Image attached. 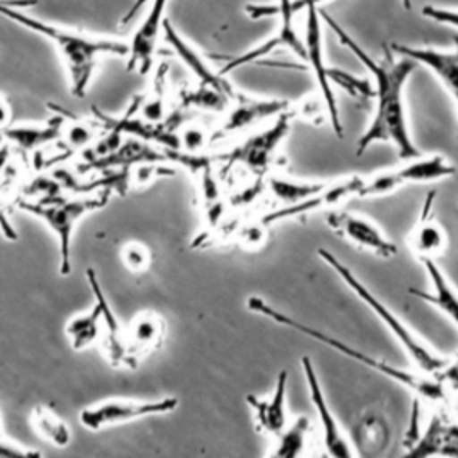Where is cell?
Returning a JSON list of instances; mask_svg holds the SVG:
<instances>
[{"label":"cell","instance_id":"cell-1","mask_svg":"<svg viewBox=\"0 0 458 458\" xmlns=\"http://www.w3.org/2000/svg\"><path fill=\"white\" fill-rule=\"evenodd\" d=\"M322 20L336 34L338 41L365 66L374 81L372 98L376 102L370 123L358 140L356 156H361L376 143H388L397 150L401 159H411L420 156L415 147L404 109V86L415 70L417 63L406 55L395 54L390 45L383 48V57H372L338 21L329 18L320 9Z\"/></svg>","mask_w":458,"mask_h":458},{"label":"cell","instance_id":"cell-2","mask_svg":"<svg viewBox=\"0 0 458 458\" xmlns=\"http://www.w3.org/2000/svg\"><path fill=\"white\" fill-rule=\"evenodd\" d=\"M38 0H0V16L14 21L20 27H25L27 30H32L50 41L54 48L57 50L64 70L68 73L70 91L73 97H86L88 88L91 84V79L98 68V63L106 55H118L125 57L129 45L125 41L106 38V36H95L89 32L66 29L55 23H48L43 20H38L27 13H23V7L34 5Z\"/></svg>","mask_w":458,"mask_h":458},{"label":"cell","instance_id":"cell-3","mask_svg":"<svg viewBox=\"0 0 458 458\" xmlns=\"http://www.w3.org/2000/svg\"><path fill=\"white\" fill-rule=\"evenodd\" d=\"M247 308L250 311H254V313H259V315L274 320L279 326H284V327H290L293 331H299V333L310 336L311 340H317V342L327 345L329 349L336 351L338 354L347 356V358L365 365L367 369L376 370L377 374H383V376L390 377L394 383H397V385L404 386L406 390H410L415 399H422V401L431 403V404H442V403L447 401L445 385L438 377H435V376H429V374H424V372L415 374V372H408V370L397 369V367L386 363L385 360L374 358V356H370V354H367V352H363V351H360V349H356V347H352V345H349V344H345V342H342V340H338V338H335V336H331V335H327V333H324L320 329H315V327H311V326H308L304 322L295 320L293 317L276 310L274 306H270L265 299H261L258 295L247 297Z\"/></svg>","mask_w":458,"mask_h":458},{"label":"cell","instance_id":"cell-4","mask_svg":"<svg viewBox=\"0 0 458 458\" xmlns=\"http://www.w3.org/2000/svg\"><path fill=\"white\" fill-rule=\"evenodd\" d=\"M320 259L329 265L338 277L351 288V292L365 302V306L383 322V326L394 335V338L401 344V347L406 351L413 365L419 369V372L437 376L440 370L445 369L447 361L440 354H437L428 344H424L403 320L397 317L369 286H365L358 276L345 265L342 263L335 254H331L326 249H318Z\"/></svg>","mask_w":458,"mask_h":458},{"label":"cell","instance_id":"cell-5","mask_svg":"<svg viewBox=\"0 0 458 458\" xmlns=\"http://www.w3.org/2000/svg\"><path fill=\"white\" fill-rule=\"evenodd\" d=\"M109 190L100 195H79L63 197L54 195L47 199H20L18 208L39 218L57 238L59 249V274L68 276L72 272V238L75 224L91 211H98L107 204Z\"/></svg>","mask_w":458,"mask_h":458},{"label":"cell","instance_id":"cell-6","mask_svg":"<svg viewBox=\"0 0 458 458\" xmlns=\"http://www.w3.org/2000/svg\"><path fill=\"white\" fill-rule=\"evenodd\" d=\"M295 118L293 109L281 113L272 120V123L261 131H256L245 136L229 150L218 154V159L224 163L222 170L227 172L234 165L243 166L254 177H267L270 174L272 165L276 163L281 143L286 140L290 132L292 120Z\"/></svg>","mask_w":458,"mask_h":458},{"label":"cell","instance_id":"cell-7","mask_svg":"<svg viewBox=\"0 0 458 458\" xmlns=\"http://www.w3.org/2000/svg\"><path fill=\"white\" fill-rule=\"evenodd\" d=\"M292 0H279L276 5H247L245 13L249 14V18L258 20L263 16H270V14H277L279 16V27L277 32L274 36H270L267 41L256 45L254 48L231 57L218 72L222 75H227L231 72H234L236 68H242L249 63H254L258 59H263L265 55L272 54L277 48H288L292 50L301 61L306 59V48H304V39L299 36L295 23H293V16L295 13L292 11Z\"/></svg>","mask_w":458,"mask_h":458},{"label":"cell","instance_id":"cell-8","mask_svg":"<svg viewBox=\"0 0 458 458\" xmlns=\"http://www.w3.org/2000/svg\"><path fill=\"white\" fill-rule=\"evenodd\" d=\"M456 174V166L449 163V159L442 154L431 156H417L406 159L404 165L376 172L372 177H365V184L361 188L360 197H381L404 188L406 184H420L433 182Z\"/></svg>","mask_w":458,"mask_h":458},{"label":"cell","instance_id":"cell-9","mask_svg":"<svg viewBox=\"0 0 458 458\" xmlns=\"http://www.w3.org/2000/svg\"><path fill=\"white\" fill-rule=\"evenodd\" d=\"M179 408V397L168 395L161 399H106L86 406L79 413L81 424L89 431H98L106 426L123 424L136 419L157 417L172 413Z\"/></svg>","mask_w":458,"mask_h":458},{"label":"cell","instance_id":"cell-10","mask_svg":"<svg viewBox=\"0 0 458 458\" xmlns=\"http://www.w3.org/2000/svg\"><path fill=\"white\" fill-rule=\"evenodd\" d=\"M306 25H304V48H306V59L308 66L313 72V79L317 82L318 93L322 95L326 106H327V114H329V123L336 136L344 134V125L331 82V66H327L326 57H324V38H322V16L318 7H308L306 11Z\"/></svg>","mask_w":458,"mask_h":458},{"label":"cell","instance_id":"cell-11","mask_svg":"<svg viewBox=\"0 0 458 458\" xmlns=\"http://www.w3.org/2000/svg\"><path fill=\"white\" fill-rule=\"evenodd\" d=\"M365 184V177L352 174L331 182H326V186L315 193L313 197L299 202V204H292V206H281L267 215L261 216V222L267 224L268 227L276 222L286 220V218H299L304 215H310L313 211H320V209H333L336 206H340L342 202L352 199V197H360L361 195V188Z\"/></svg>","mask_w":458,"mask_h":458},{"label":"cell","instance_id":"cell-12","mask_svg":"<svg viewBox=\"0 0 458 458\" xmlns=\"http://www.w3.org/2000/svg\"><path fill=\"white\" fill-rule=\"evenodd\" d=\"M290 107L292 104L284 98H263L238 91L229 109L225 111L220 127L213 132V140L252 129L265 120H274Z\"/></svg>","mask_w":458,"mask_h":458},{"label":"cell","instance_id":"cell-13","mask_svg":"<svg viewBox=\"0 0 458 458\" xmlns=\"http://www.w3.org/2000/svg\"><path fill=\"white\" fill-rule=\"evenodd\" d=\"M326 224L333 229L335 234L351 242L358 249L369 250L383 259H390L397 254V245L390 242L383 231L367 216L351 213V211H335L331 209Z\"/></svg>","mask_w":458,"mask_h":458},{"label":"cell","instance_id":"cell-14","mask_svg":"<svg viewBox=\"0 0 458 458\" xmlns=\"http://www.w3.org/2000/svg\"><path fill=\"white\" fill-rule=\"evenodd\" d=\"M168 0H152V5L147 16L141 20L138 29L134 30L127 50V72H136L140 75H147L152 70L159 38H163V23H165V9Z\"/></svg>","mask_w":458,"mask_h":458},{"label":"cell","instance_id":"cell-15","mask_svg":"<svg viewBox=\"0 0 458 458\" xmlns=\"http://www.w3.org/2000/svg\"><path fill=\"white\" fill-rule=\"evenodd\" d=\"M301 367H302V372H304V377H306L311 404H313V408L318 415V420H320L322 440H324V447H326L327 454L335 456V458L354 456L356 451H352L347 437L344 435V429L340 428L336 417L333 415V411L329 408V403L324 395V390L320 386L318 376L315 372V367H313L310 356L301 358Z\"/></svg>","mask_w":458,"mask_h":458},{"label":"cell","instance_id":"cell-16","mask_svg":"<svg viewBox=\"0 0 458 458\" xmlns=\"http://www.w3.org/2000/svg\"><path fill=\"white\" fill-rule=\"evenodd\" d=\"M390 48L395 54L413 59L417 64L426 66L435 73L445 91L451 95L458 113V38H454V47L451 50H438L429 47H411L390 43ZM456 143H458V127H456Z\"/></svg>","mask_w":458,"mask_h":458},{"label":"cell","instance_id":"cell-17","mask_svg":"<svg viewBox=\"0 0 458 458\" xmlns=\"http://www.w3.org/2000/svg\"><path fill=\"white\" fill-rule=\"evenodd\" d=\"M86 279L91 288V293L95 299L100 301L102 306V336H100V347L104 352L106 361H109L113 367H127L134 369L125 344V329L122 327L116 313L113 311L107 297L104 295V290L100 286V281L93 268H86Z\"/></svg>","mask_w":458,"mask_h":458},{"label":"cell","instance_id":"cell-18","mask_svg":"<svg viewBox=\"0 0 458 458\" xmlns=\"http://www.w3.org/2000/svg\"><path fill=\"white\" fill-rule=\"evenodd\" d=\"M163 39L170 45V48L182 61V64L193 73L197 82L208 84V86L218 89L220 93L227 95L231 100H234V97L238 95V89L229 82V79L225 75H222L220 72H215L208 64V61L175 30V27L172 25V21L168 18H165V23H163Z\"/></svg>","mask_w":458,"mask_h":458},{"label":"cell","instance_id":"cell-19","mask_svg":"<svg viewBox=\"0 0 458 458\" xmlns=\"http://www.w3.org/2000/svg\"><path fill=\"white\" fill-rule=\"evenodd\" d=\"M435 197H437L435 190L426 193L419 216L408 236V245L419 261L438 259L445 250V243H447L445 233L433 216Z\"/></svg>","mask_w":458,"mask_h":458},{"label":"cell","instance_id":"cell-20","mask_svg":"<svg viewBox=\"0 0 458 458\" xmlns=\"http://www.w3.org/2000/svg\"><path fill=\"white\" fill-rule=\"evenodd\" d=\"M286 381H288V372L281 370L277 374L276 386L270 395L245 397L247 404L254 413L256 428L268 437H277L286 426Z\"/></svg>","mask_w":458,"mask_h":458},{"label":"cell","instance_id":"cell-21","mask_svg":"<svg viewBox=\"0 0 458 458\" xmlns=\"http://www.w3.org/2000/svg\"><path fill=\"white\" fill-rule=\"evenodd\" d=\"M63 125H64V116L55 111L52 118H48L41 125H7L2 129V140L7 141L11 147H16L23 157L29 154L61 141L63 136Z\"/></svg>","mask_w":458,"mask_h":458},{"label":"cell","instance_id":"cell-22","mask_svg":"<svg viewBox=\"0 0 458 458\" xmlns=\"http://www.w3.org/2000/svg\"><path fill=\"white\" fill-rule=\"evenodd\" d=\"M165 336V320L154 311H143L136 315L131 324L125 327V344L132 365H138V360L163 342Z\"/></svg>","mask_w":458,"mask_h":458},{"label":"cell","instance_id":"cell-23","mask_svg":"<svg viewBox=\"0 0 458 458\" xmlns=\"http://www.w3.org/2000/svg\"><path fill=\"white\" fill-rule=\"evenodd\" d=\"M420 263L429 277L431 290L422 292L410 288V293L440 310L458 329V290L449 283V279L445 277V274L442 272L435 259H422Z\"/></svg>","mask_w":458,"mask_h":458},{"label":"cell","instance_id":"cell-24","mask_svg":"<svg viewBox=\"0 0 458 458\" xmlns=\"http://www.w3.org/2000/svg\"><path fill=\"white\" fill-rule=\"evenodd\" d=\"M410 456H458V424L435 415L424 435L413 442Z\"/></svg>","mask_w":458,"mask_h":458},{"label":"cell","instance_id":"cell-25","mask_svg":"<svg viewBox=\"0 0 458 458\" xmlns=\"http://www.w3.org/2000/svg\"><path fill=\"white\" fill-rule=\"evenodd\" d=\"M64 333H66L73 351H82V349L89 347L93 342H100V336H102L100 301L95 299V304L89 311L72 317L64 326Z\"/></svg>","mask_w":458,"mask_h":458},{"label":"cell","instance_id":"cell-26","mask_svg":"<svg viewBox=\"0 0 458 458\" xmlns=\"http://www.w3.org/2000/svg\"><path fill=\"white\" fill-rule=\"evenodd\" d=\"M48 109L52 111H57L64 116V125H63V136H61V141L64 143L63 148L64 152L61 156H55L54 159L59 161V159H64L75 152H82L86 147H89L95 140H97V132H95V125H89L82 120H79L75 114L68 113L66 109L59 107V106H54V104H48Z\"/></svg>","mask_w":458,"mask_h":458},{"label":"cell","instance_id":"cell-27","mask_svg":"<svg viewBox=\"0 0 458 458\" xmlns=\"http://www.w3.org/2000/svg\"><path fill=\"white\" fill-rule=\"evenodd\" d=\"M30 424L39 437L55 447H66L72 440L68 424L47 404H36L32 408Z\"/></svg>","mask_w":458,"mask_h":458},{"label":"cell","instance_id":"cell-28","mask_svg":"<svg viewBox=\"0 0 458 458\" xmlns=\"http://www.w3.org/2000/svg\"><path fill=\"white\" fill-rule=\"evenodd\" d=\"M231 98L218 89L197 82V86L184 88L179 91V107L182 109H200L211 113H225L231 106Z\"/></svg>","mask_w":458,"mask_h":458},{"label":"cell","instance_id":"cell-29","mask_svg":"<svg viewBox=\"0 0 458 458\" xmlns=\"http://www.w3.org/2000/svg\"><path fill=\"white\" fill-rule=\"evenodd\" d=\"M166 73H168V63H161L156 70V75L152 79V88L148 93L141 97L140 104V116L145 118L150 123H159L168 116L166 111Z\"/></svg>","mask_w":458,"mask_h":458},{"label":"cell","instance_id":"cell-30","mask_svg":"<svg viewBox=\"0 0 458 458\" xmlns=\"http://www.w3.org/2000/svg\"><path fill=\"white\" fill-rule=\"evenodd\" d=\"M265 184L270 195L283 206L299 204L313 197L326 186V182H302V181H292L277 175H267Z\"/></svg>","mask_w":458,"mask_h":458},{"label":"cell","instance_id":"cell-31","mask_svg":"<svg viewBox=\"0 0 458 458\" xmlns=\"http://www.w3.org/2000/svg\"><path fill=\"white\" fill-rule=\"evenodd\" d=\"M310 431V419L301 415L293 422L286 424L284 429L274 437L276 445L274 451L270 453L276 458H297L302 454L304 444H306V435Z\"/></svg>","mask_w":458,"mask_h":458},{"label":"cell","instance_id":"cell-32","mask_svg":"<svg viewBox=\"0 0 458 458\" xmlns=\"http://www.w3.org/2000/svg\"><path fill=\"white\" fill-rule=\"evenodd\" d=\"M177 132L181 150L188 154H200L208 147V143L213 141V134H209L202 125L193 122H184Z\"/></svg>","mask_w":458,"mask_h":458},{"label":"cell","instance_id":"cell-33","mask_svg":"<svg viewBox=\"0 0 458 458\" xmlns=\"http://www.w3.org/2000/svg\"><path fill=\"white\" fill-rule=\"evenodd\" d=\"M122 261L131 270L132 274H143L150 267V250L140 243V242H131L122 247Z\"/></svg>","mask_w":458,"mask_h":458},{"label":"cell","instance_id":"cell-34","mask_svg":"<svg viewBox=\"0 0 458 458\" xmlns=\"http://www.w3.org/2000/svg\"><path fill=\"white\" fill-rule=\"evenodd\" d=\"M267 229H268V225L263 224L261 218H258V220L240 225L236 231V238L243 249L254 250V249H259L267 242Z\"/></svg>","mask_w":458,"mask_h":458},{"label":"cell","instance_id":"cell-35","mask_svg":"<svg viewBox=\"0 0 458 458\" xmlns=\"http://www.w3.org/2000/svg\"><path fill=\"white\" fill-rule=\"evenodd\" d=\"M422 14H424L428 20L435 21V23L458 29V9L440 7V5H424V7H422Z\"/></svg>","mask_w":458,"mask_h":458},{"label":"cell","instance_id":"cell-36","mask_svg":"<svg viewBox=\"0 0 458 458\" xmlns=\"http://www.w3.org/2000/svg\"><path fill=\"white\" fill-rule=\"evenodd\" d=\"M36 456H41V453L29 449L18 442H13L4 435V431L0 433V458H36Z\"/></svg>","mask_w":458,"mask_h":458},{"label":"cell","instance_id":"cell-37","mask_svg":"<svg viewBox=\"0 0 458 458\" xmlns=\"http://www.w3.org/2000/svg\"><path fill=\"white\" fill-rule=\"evenodd\" d=\"M9 157H11V145L7 141L0 143V191L4 190V182L7 179V168H9Z\"/></svg>","mask_w":458,"mask_h":458},{"label":"cell","instance_id":"cell-38","mask_svg":"<svg viewBox=\"0 0 458 458\" xmlns=\"http://www.w3.org/2000/svg\"><path fill=\"white\" fill-rule=\"evenodd\" d=\"M327 2H331V0H292V11L297 14L299 11H306L308 7H318L320 9V5H324V4H327Z\"/></svg>","mask_w":458,"mask_h":458},{"label":"cell","instance_id":"cell-39","mask_svg":"<svg viewBox=\"0 0 458 458\" xmlns=\"http://www.w3.org/2000/svg\"><path fill=\"white\" fill-rule=\"evenodd\" d=\"M11 123V106L4 95H0V131ZM2 134V132H0Z\"/></svg>","mask_w":458,"mask_h":458},{"label":"cell","instance_id":"cell-40","mask_svg":"<svg viewBox=\"0 0 458 458\" xmlns=\"http://www.w3.org/2000/svg\"><path fill=\"white\" fill-rule=\"evenodd\" d=\"M403 2V5L406 7V9H410L411 7V0H401Z\"/></svg>","mask_w":458,"mask_h":458},{"label":"cell","instance_id":"cell-41","mask_svg":"<svg viewBox=\"0 0 458 458\" xmlns=\"http://www.w3.org/2000/svg\"><path fill=\"white\" fill-rule=\"evenodd\" d=\"M0 433H2V422H0Z\"/></svg>","mask_w":458,"mask_h":458},{"label":"cell","instance_id":"cell-42","mask_svg":"<svg viewBox=\"0 0 458 458\" xmlns=\"http://www.w3.org/2000/svg\"><path fill=\"white\" fill-rule=\"evenodd\" d=\"M2 141H4V140H2V134H0V143H2Z\"/></svg>","mask_w":458,"mask_h":458}]
</instances>
